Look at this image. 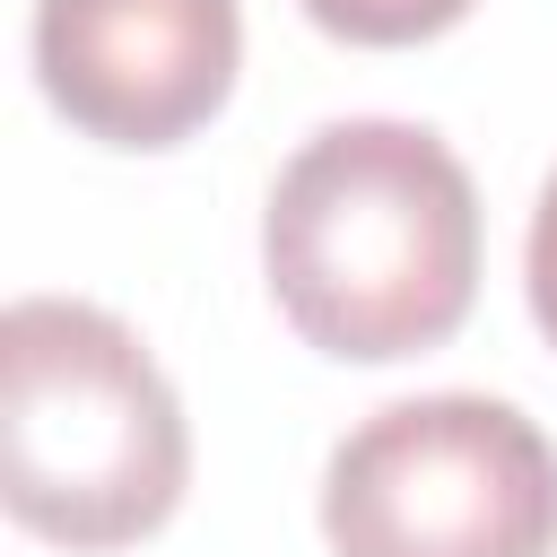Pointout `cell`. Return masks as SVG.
I'll use <instances>...</instances> for the list:
<instances>
[{
    "label": "cell",
    "instance_id": "6da1fadb",
    "mask_svg": "<svg viewBox=\"0 0 557 557\" xmlns=\"http://www.w3.org/2000/svg\"><path fill=\"white\" fill-rule=\"evenodd\" d=\"M261 270L296 339L339 366L444 348L479 296L470 165L426 122H322L270 183Z\"/></svg>",
    "mask_w": 557,
    "mask_h": 557
},
{
    "label": "cell",
    "instance_id": "7a4b0ae2",
    "mask_svg": "<svg viewBox=\"0 0 557 557\" xmlns=\"http://www.w3.org/2000/svg\"><path fill=\"white\" fill-rule=\"evenodd\" d=\"M191 479V426L165 366L87 296L0 313V496L52 548L148 540Z\"/></svg>",
    "mask_w": 557,
    "mask_h": 557
},
{
    "label": "cell",
    "instance_id": "3957f363",
    "mask_svg": "<svg viewBox=\"0 0 557 557\" xmlns=\"http://www.w3.org/2000/svg\"><path fill=\"white\" fill-rule=\"evenodd\" d=\"M331 557H557V444L487 392H418L322 461Z\"/></svg>",
    "mask_w": 557,
    "mask_h": 557
},
{
    "label": "cell",
    "instance_id": "277c9868",
    "mask_svg": "<svg viewBox=\"0 0 557 557\" xmlns=\"http://www.w3.org/2000/svg\"><path fill=\"white\" fill-rule=\"evenodd\" d=\"M235 0H35V78L104 148H174L235 96Z\"/></svg>",
    "mask_w": 557,
    "mask_h": 557
},
{
    "label": "cell",
    "instance_id": "5b68a950",
    "mask_svg": "<svg viewBox=\"0 0 557 557\" xmlns=\"http://www.w3.org/2000/svg\"><path fill=\"white\" fill-rule=\"evenodd\" d=\"M479 0H305V17L322 26V35H339V44H374V52H392V44H426V35H444V26H461Z\"/></svg>",
    "mask_w": 557,
    "mask_h": 557
},
{
    "label": "cell",
    "instance_id": "8992f818",
    "mask_svg": "<svg viewBox=\"0 0 557 557\" xmlns=\"http://www.w3.org/2000/svg\"><path fill=\"white\" fill-rule=\"evenodd\" d=\"M522 287H531V322L557 339V174L531 200V235H522Z\"/></svg>",
    "mask_w": 557,
    "mask_h": 557
}]
</instances>
